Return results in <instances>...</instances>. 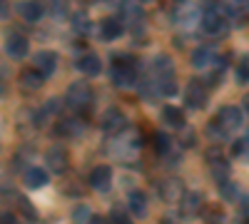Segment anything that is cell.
Wrapping results in <instances>:
<instances>
[{"label": "cell", "instance_id": "6da1fadb", "mask_svg": "<svg viewBox=\"0 0 249 224\" xmlns=\"http://www.w3.org/2000/svg\"><path fill=\"white\" fill-rule=\"evenodd\" d=\"M152 72H155V85L157 92L162 95H175V63L170 55H157L152 63Z\"/></svg>", "mask_w": 249, "mask_h": 224}, {"label": "cell", "instance_id": "7a4b0ae2", "mask_svg": "<svg viewBox=\"0 0 249 224\" xmlns=\"http://www.w3.org/2000/svg\"><path fill=\"white\" fill-rule=\"evenodd\" d=\"M65 100H68V105L72 110H85L92 103V90H90L88 83H72L68 87V97Z\"/></svg>", "mask_w": 249, "mask_h": 224}, {"label": "cell", "instance_id": "3957f363", "mask_svg": "<svg viewBox=\"0 0 249 224\" xmlns=\"http://www.w3.org/2000/svg\"><path fill=\"white\" fill-rule=\"evenodd\" d=\"M202 30L207 35H224L227 30H230V23H227V17L219 10H204V15H202Z\"/></svg>", "mask_w": 249, "mask_h": 224}, {"label": "cell", "instance_id": "277c9868", "mask_svg": "<svg viewBox=\"0 0 249 224\" xmlns=\"http://www.w3.org/2000/svg\"><path fill=\"white\" fill-rule=\"evenodd\" d=\"M184 105L190 110H199L207 105V87L197 80H192L190 85H187V92H184Z\"/></svg>", "mask_w": 249, "mask_h": 224}, {"label": "cell", "instance_id": "5b68a950", "mask_svg": "<svg viewBox=\"0 0 249 224\" xmlns=\"http://www.w3.org/2000/svg\"><path fill=\"white\" fill-rule=\"evenodd\" d=\"M90 187L95 192H107L112 187V170L107 165H97L90 172Z\"/></svg>", "mask_w": 249, "mask_h": 224}, {"label": "cell", "instance_id": "8992f818", "mask_svg": "<svg viewBox=\"0 0 249 224\" xmlns=\"http://www.w3.org/2000/svg\"><path fill=\"white\" fill-rule=\"evenodd\" d=\"M57 55L55 52H50V50H43V52H37L35 55V60H33V65H35V70L43 75V77H50L55 70H57Z\"/></svg>", "mask_w": 249, "mask_h": 224}, {"label": "cell", "instance_id": "52a82bcc", "mask_svg": "<svg viewBox=\"0 0 249 224\" xmlns=\"http://www.w3.org/2000/svg\"><path fill=\"white\" fill-rule=\"evenodd\" d=\"M217 122L222 125V130H224V132H232V130L242 127V110H239V107H234V105L224 107V110L219 112Z\"/></svg>", "mask_w": 249, "mask_h": 224}, {"label": "cell", "instance_id": "ba28073f", "mask_svg": "<svg viewBox=\"0 0 249 224\" xmlns=\"http://www.w3.org/2000/svg\"><path fill=\"white\" fill-rule=\"evenodd\" d=\"M28 48H30L28 37L20 35V33H13V35L5 40V52H8L10 57H15V60L25 57V55H28Z\"/></svg>", "mask_w": 249, "mask_h": 224}, {"label": "cell", "instance_id": "9c48e42d", "mask_svg": "<svg viewBox=\"0 0 249 224\" xmlns=\"http://www.w3.org/2000/svg\"><path fill=\"white\" fill-rule=\"evenodd\" d=\"M45 165L53 170V172H65L68 165H70V157L62 147H50L48 155H45Z\"/></svg>", "mask_w": 249, "mask_h": 224}, {"label": "cell", "instance_id": "30bf717a", "mask_svg": "<svg viewBox=\"0 0 249 224\" xmlns=\"http://www.w3.org/2000/svg\"><path fill=\"white\" fill-rule=\"evenodd\" d=\"M124 125H127V120H124V115L117 107H110L105 115H102V130L105 132H122Z\"/></svg>", "mask_w": 249, "mask_h": 224}, {"label": "cell", "instance_id": "8fae6325", "mask_svg": "<svg viewBox=\"0 0 249 224\" xmlns=\"http://www.w3.org/2000/svg\"><path fill=\"white\" fill-rule=\"evenodd\" d=\"M15 8H18L20 17L28 20V23H35V20H40V17H43V13H45L43 5H40L37 0H20Z\"/></svg>", "mask_w": 249, "mask_h": 224}, {"label": "cell", "instance_id": "7c38bea8", "mask_svg": "<svg viewBox=\"0 0 249 224\" xmlns=\"http://www.w3.org/2000/svg\"><path fill=\"white\" fill-rule=\"evenodd\" d=\"M182 194H184L182 182H179V179H175V177L164 179L162 185H160V197H162L164 202H179V199H182Z\"/></svg>", "mask_w": 249, "mask_h": 224}, {"label": "cell", "instance_id": "4fadbf2b", "mask_svg": "<svg viewBox=\"0 0 249 224\" xmlns=\"http://www.w3.org/2000/svg\"><path fill=\"white\" fill-rule=\"evenodd\" d=\"M124 33V23L120 17H105L100 23V35L105 37V40H115V37H120Z\"/></svg>", "mask_w": 249, "mask_h": 224}, {"label": "cell", "instance_id": "5bb4252c", "mask_svg": "<svg viewBox=\"0 0 249 224\" xmlns=\"http://www.w3.org/2000/svg\"><path fill=\"white\" fill-rule=\"evenodd\" d=\"M199 205H202V194L197 192H187L182 194V202H179V212L182 217H195L199 212Z\"/></svg>", "mask_w": 249, "mask_h": 224}, {"label": "cell", "instance_id": "9a60e30c", "mask_svg": "<svg viewBox=\"0 0 249 224\" xmlns=\"http://www.w3.org/2000/svg\"><path fill=\"white\" fill-rule=\"evenodd\" d=\"M214 48H210V45H202V48H197L195 52H192V65L197 68V70H204V68H210L212 63H214Z\"/></svg>", "mask_w": 249, "mask_h": 224}, {"label": "cell", "instance_id": "2e32d148", "mask_svg": "<svg viewBox=\"0 0 249 224\" xmlns=\"http://www.w3.org/2000/svg\"><path fill=\"white\" fill-rule=\"evenodd\" d=\"M77 70H80V72H85L88 77H95V75H100L102 63H100V57H97V55L88 52V55H82V57L77 60Z\"/></svg>", "mask_w": 249, "mask_h": 224}, {"label": "cell", "instance_id": "e0dca14e", "mask_svg": "<svg viewBox=\"0 0 249 224\" xmlns=\"http://www.w3.org/2000/svg\"><path fill=\"white\" fill-rule=\"evenodd\" d=\"M130 214H135L140 219L147 217V197H144V192H140V190L130 192Z\"/></svg>", "mask_w": 249, "mask_h": 224}, {"label": "cell", "instance_id": "ac0fdd59", "mask_svg": "<svg viewBox=\"0 0 249 224\" xmlns=\"http://www.w3.org/2000/svg\"><path fill=\"white\" fill-rule=\"evenodd\" d=\"M112 83L117 87H122V90H130L135 85V68H115Z\"/></svg>", "mask_w": 249, "mask_h": 224}, {"label": "cell", "instance_id": "d6986e66", "mask_svg": "<svg viewBox=\"0 0 249 224\" xmlns=\"http://www.w3.org/2000/svg\"><path fill=\"white\" fill-rule=\"evenodd\" d=\"M48 172L43 170V167H30L28 172H25V185L30 187V190H40V187H45L48 185Z\"/></svg>", "mask_w": 249, "mask_h": 224}, {"label": "cell", "instance_id": "ffe728a7", "mask_svg": "<svg viewBox=\"0 0 249 224\" xmlns=\"http://www.w3.org/2000/svg\"><path fill=\"white\" fill-rule=\"evenodd\" d=\"M40 85H43V75H40L37 70H28V72L20 75V87H25L28 92L40 90Z\"/></svg>", "mask_w": 249, "mask_h": 224}, {"label": "cell", "instance_id": "44dd1931", "mask_svg": "<svg viewBox=\"0 0 249 224\" xmlns=\"http://www.w3.org/2000/svg\"><path fill=\"white\" fill-rule=\"evenodd\" d=\"M162 117H164V122H167L170 127H177V130L184 127V115H182V110L175 107V105H167V107H164V110H162Z\"/></svg>", "mask_w": 249, "mask_h": 224}, {"label": "cell", "instance_id": "7402d4cb", "mask_svg": "<svg viewBox=\"0 0 249 224\" xmlns=\"http://www.w3.org/2000/svg\"><path fill=\"white\" fill-rule=\"evenodd\" d=\"M202 217H204V222L207 224H222V209L219 207H214V205H207L204 209H202Z\"/></svg>", "mask_w": 249, "mask_h": 224}, {"label": "cell", "instance_id": "603a6c76", "mask_svg": "<svg viewBox=\"0 0 249 224\" xmlns=\"http://www.w3.org/2000/svg\"><path fill=\"white\" fill-rule=\"evenodd\" d=\"M72 28L77 30V33H90V28H92V23H90V17H88V13H77L75 17H72Z\"/></svg>", "mask_w": 249, "mask_h": 224}, {"label": "cell", "instance_id": "cb8c5ba5", "mask_svg": "<svg viewBox=\"0 0 249 224\" xmlns=\"http://www.w3.org/2000/svg\"><path fill=\"white\" fill-rule=\"evenodd\" d=\"M170 145H172L170 135H164V132H157V135H155V150H157L160 155H167V152H170Z\"/></svg>", "mask_w": 249, "mask_h": 224}, {"label": "cell", "instance_id": "d4e9b609", "mask_svg": "<svg viewBox=\"0 0 249 224\" xmlns=\"http://www.w3.org/2000/svg\"><path fill=\"white\" fill-rule=\"evenodd\" d=\"M237 80H239V83H249V55L239 60V65H237Z\"/></svg>", "mask_w": 249, "mask_h": 224}, {"label": "cell", "instance_id": "484cf974", "mask_svg": "<svg viewBox=\"0 0 249 224\" xmlns=\"http://www.w3.org/2000/svg\"><path fill=\"white\" fill-rule=\"evenodd\" d=\"M110 219H112V224H132L130 214L124 212V209H120V207H115V209L110 212Z\"/></svg>", "mask_w": 249, "mask_h": 224}, {"label": "cell", "instance_id": "4316f807", "mask_svg": "<svg viewBox=\"0 0 249 224\" xmlns=\"http://www.w3.org/2000/svg\"><path fill=\"white\" fill-rule=\"evenodd\" d=\"M82 127L77 125V122L75 120H62L60 122V135H77Z\"/></svg>", "mask_w": 249, "mask_h": 224}, {"label": "cell", "instance_id": "83f0119b", "mask_svg": "<svg viewBox=\"0 0 249 224\" xmlns=\"http://www.w3.org/2000/svg\"><path fill=\"white\" fill-rule=\"evenodd\" d=\"M219 192H222L224 199H237V190H234V185H232L230 179H222L219 182Z\"/></svg>", "mask_w": 249, "mask_h": 224}, {"label": "cell", "instance_id": "f1b7e54d", "mask_svg": "<svg viewBox=\"0 0 249 224\" xmlns=\"http://www.w3.org/2000/svg\"><path fill=\"white\" fill-rule=\"evenodd\" d=\"M90 219H92V217H90V209H88V207H77V209L72 212V222H75V224H90Z\"/></svg>", "mask_w": 249, "mask_h": 224}, {"label": "cell", "instance_id": "f546056e", "mask_svg": "<svg viewBox=\"0 0 249 224\" xmlns=\"http://www.w3.org/2000/svg\"><path fill=\"white\" fill-rule=\"evenodd\" d=\"M232 152H234L237 157H247V155H249V137L237 139V142H234V147H232Z\"/></svg>", "mask_w": 249, "mask_h": 224}, {"label": "cell", "instance_id": "4dcf8cb0", "mask_svg": "<svg viewBox=\"0 0 249 224\" xmlns=\"http://www.w3.org/2000/svg\"><path fill=\"white\" fill-rule=\"evenodd\" d=\"M112 63H115V68H135V57L132 55H115Z\"/></svg>", "mask_w": 249, "mask_h": 224}, {"label": "cell", "instance_id": "1f68e13d", "mask_svg": "<svg viewBox=\"0 0 249 224\" xmlns=\"http://www.w3.org/2000/svg\"><path fill=\"white\" fill-rule=\"evenodd\" d=\"M18 207H20V212H23L28 219H35V217H37V214H35V209H33V205H30V202H28L25 197H20V199H18Z\"/></svg>", "mask_w": 249, "mask_h": 224}, {"label": "cell", "instance_id": "d6a6232c", "mask_svg": "<svg viewBox=\"0 0 249 224\" xmlns=\"http://www.w3.org/2000/svg\"><path fill=\"white\" fill-rule=\"evenodd\" d=\"M65 8H68V0H53V10H55V15H62V13H65Z\"/></svg>", "mask_w": 249, "mask_h": 224}, {"label": "cell", "instance_id": "836d02e7", "mask_svg": "<svg viewBox=\"0 0 249 224\" xmlns=\"http://www.w3.org/2000/svg\"><path fill=\"white\" fill-rule=\"evenodd\" d=\"M0 224H18V219L10 212H0Z\"/></svg>", "mask_w": 249, "mask_h": 224}, {"label": "cell", "instance_id": "e575fe53", "mask_svg": "<svg viewBox=\"0 0 249 224\" xmlns=\"http://www.w3.org/2000/svg\"><path fill=\"white\" fill-rule=\"evenodd\" d=\"M90 224H112V219H105V217H92Z\"/></svg>", "mask_w": 249, "mask_h": 224}, {"label": "cell", "instance_id": "d590c367", "mask_svg": "<svg viewBox=\"0 0 249 224\" xmlns=\"http://www.w3.org/2000/svg\"><path fill=\"white\" fill-rule=\"evenodd\" d=\"M0 17H8V5H5V0H0Z\"/></svg>", "mask_w": 249, "mask_h": 224}, {"label": "cell", "instance_id": "8d00e7d4", "mask_svg": "<svg viewBox=\"0 0 249 224\" xmlns=\"http://www.w3.org/2000/svg\"><path fill=\"white\" fill-rule=\"evenodd\" d=\"M160 224H175V222H172V219H162Z\"/></svg>", "mask_w": 249, "mask_h": 224}, {"label": "cell", "instance_id": "74e56055", "mask_svg": "<svg viewBox=\"0 0 249 224\" xmlns=\"http://www.w3.org/2000/svg\"><path fill=\"white\" fill-rule=\"evenodd\" d=\"M140 3H150V0H140Z\"/></svg>", "mask_w": 249, "mask_h": 224}]
</instances>
